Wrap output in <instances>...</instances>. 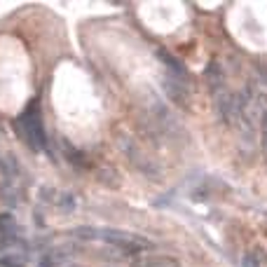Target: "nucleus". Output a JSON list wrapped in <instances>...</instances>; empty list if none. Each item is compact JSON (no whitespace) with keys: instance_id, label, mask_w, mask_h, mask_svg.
Wrapping results in <instances>:
<instances>
[{"instance_id":"nucleus-14","label":"nucleus","mask_w":267,"mask_h":267,"mask_svg":"<svg viewBox=\"0 0 267 267\" xmlns=\"http://www.w3.org/2000/svg\"><path fill=\"white\" fill-rule=\"evenodd\" d=\"M244 267H260V263L253 253H246V256H244Z\"/></svg>"},{"instance_id":"nucleus-5","label":"nucleus","mask_w":267,"mask_h":267,"mask_svg":"<svg viewBox=\"0 0 267 267\" xmlns=\"http://www.w3.org/2000/svg\"><path fill=\"white\" fill-rule=\"evenodd\" d=\"M125 152H127V157L134 162V167H136L138 171H143L145 176H150V178H160V167H157L150 157H145V155H143V152L138 150L134 143H127V150Z\"/></svg>"},{"instance_id":"nucleus-13","label":"nucleus","mask_w":267,"mask_h":267,"mask_svg":"<svg viewBox=\"0 0 267 267\" xmlns=\"http://www.w3.org/2000/svg\"><path fill=\"white\" fill-rule=\"evenodd\" d=\"M63 152L68 155V160H71L73 164H80V155L75 152V148H73V145H71L68 141H63Z\"/></svg>"},{"instance_id":"nucleus-7","label":"nucleus","mask_w":267,"mask_h":267,"mask_svg":"<svg viewBox=\"0 0 267 267\" xmlns=\"http://www.w3.org/2000/svg\"><path fill=\"white\" fill-rule=\"evenodd\" d=\"M258 113H260V143H263V155L267 160V91L258 87Z\"/></svg>"},{"instance_id":"nucleus-6","label":"nucleus","mask_w":267,"mask_h":267,"mask_svg":"<svg viewBox=\"0 0 267 267\" xmlns=\"http://www.w3.org/2000/svg\"><path fill=\"white\" fill-rule=\"evenodd\" d=\"M129 265L132 267H178V260L174 256H145V253H138V256L129 258Z\"/></svg>"},{"instance_id":"nucleus-10","label":"nucleus","mask_w":267,"mask_h":267,"mask_svg":"<svg viewBox=\"0 0 267 267\" xmlns=\"http://www.w3.org/2000/svg\"><path fill=\"white\" fill-rule=\"evenodd\" d=\"M68 237H73V239H80V241H96L98 239V230L96 227H89V225H82V227H73V230H68Z\"/></svg>"},{"instance_id":"nucleus-9","label":"nucleus","mask_w":267,"mask_h":267,"mask_svg":"<svg viewBox=\"0 0 267 267\" xmlns=\"http://www.w3.org/2000/svg\"><path fill=\"white\" fill-rule=\"evenodd\" d=\"M206 82H209V89L214 91V94H218L221 89H225V73H222L221 63L218 61H211L209 66H206Z\"/></svg>"},{"instance_id":"nucleus-1","label":"nucleus","mask_w":267,"mask_h":267,"mask_svg":"<svg viewBox=\"0 0 267 267\" xmlns=\"http://www.w3.org/2000/svg\"><path fill=\"white\" fill-rule=\"evenodd\" d=\"M19 132L24 136V141H26L36 152H43L44 148H47V134H44L43 120L38 115L36 106L26 108L24 115L19 117Z\"/></svg>"},{"instance_id":"nucleus-12","label":"nucleus","mask_w":267,"mask_h":267,"mask_svg":"<svg viewBox=\"0 0 267 267\" xmlns=\"http://www.w3.org/2000/svg\"><path fill=\"white\" fill-rule=\"evenodd\" d=\"M26 258L24 253H7V256H0V267H24Z\"/></svg>"},{"instance_id":"nucleus-4","label":"nucleus","mask_w":267,"mask_h":267,"mask_svg":"<svg viewBox=\"0 0 267 267\" xmlns=\"http://www.w3.org/2000/svg\"><path fill=\"white\" fill-rule=\"evenodd\" d=\"M162 89H164V94L178 103V106H185L187 103V96H190V89H187V82L185 80H178L174 78L171 73H162Z\"/></svg>"},{"instance_id":"nucleus-3","label":"nucleus","mask_w":267,"mask_h":267,"mask_svg":"<svg viewBox=\"0 0 267 267\" xmlns=\"http://www.w3.org/2000/svg\"><path fill=\"white\" fill-rule=\"evenodd\" d=\"M216 101V115L222 125H234L237 120V94H232L230 89H221L218 94H214Z\"/></svg>"},{"instance_id":"nucleus-8","label":"nucleus","mask_w":267,"mask_h":267,"mask_svg":"<svg viewBox=\"0 0 267 267\" xmlns=\"http://www.w3.org/2000/svg\"><path fill=\"white\" fill-rule=\"evenodd\" d=\"M157 59H160L164 66H167V73H171L174 78H178V80H185L187 82V71H185V66L180 61H176L174 56H171L167 49H157Z\"/></svg>"},{"instance_id":"nucleus-11","label":"nucleus","mask_w":267,"mask_h":267,"mask_svg":"<svg viewBox=\"0 0 267 267\" xmlns=\"http://www.w3.org/2000/svg\"><path fill=\"white\" fill-rule=\"evenodd\" d=\"M56 206H59V211H63V214H71V211H75V206H78L75 195H73V192H61L59 199H56Z\"/></svg>"},{"instance_id":"nucleus-2","label":"nucleus","mask_w":267,"mask_h":267,"mask_svg":"<svg viewBox=\"0 0 267 267\" xmlns=\"http://www.w3.org/2000/svg\"><path fill=\"white\" fill-rule=\"evenodd\" d=\"M150 110H152V117H155V129L160 134H167V136H178L180 134V125H178L176 115L162 101L155 98L150 103Z\"/></svg>"}]
</instances>
